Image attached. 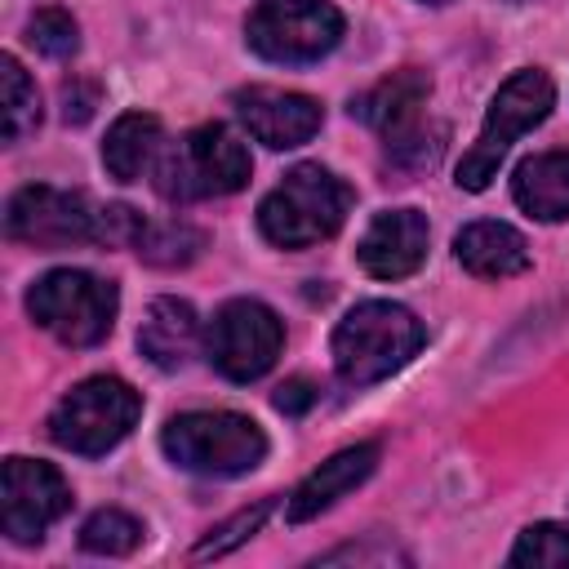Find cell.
Wrapping results in <instances>:
<instances>
[{
    "mask_svg": "<svg viewBox=\"0 0 569 569\" xmlns=\"http://www.w3.org/2000/svg\"><path fill=\"white\" fill-rule=\"evenodd\" d=\"M276 511V498H258L253 507H240L231 520H222V525H213L200 542H196V551H191V560H218V556H227V551H236V547H244L258 529H262V520Z\"/></svg>",
    "mask_w": 569,
    "mask_h": 569,
    "instance_id": "obj_23",
    "label": "cell"
},
{
    "mask_svg": "<svg viewBox=\"0 0 569 569\" xmlns=\"http://www.w3.org/2000/svg\"><path fill=\"white\" fill-rule=\"evenodd\" d=\"M440 151H445V129H440V124H431V129H422V124H418L413 133H405V138L387 142V164H391L396 173L413 178V173L431 169V164L440 160Z\"/></svg>",
    "mask_w": 569,
    "mask_h": 569,
    "instance_id": "obj_26",
    "label": "cell"
},
{
    "mask_svg": "<svg viewBox=\"0 0 569 569\" xmlns=\"http://www.w3.org/2000/svg\"><path fill=\"white\" fill-rule=\"evenodd\" d=\"M4 236L36 244V249H67V244H98L102 236V204L84 191H62L49 182H31L9 196L4 204Z\"/></svg>",
    "mask_w": 569,
    "mask_h": 569,
    "instance_id": "obj_9",
    "label": "cell"
},
{
    "mask_svg": "<svg viewBox=\"0 0 569 569\" xmlns=\"http://www.w3.org/2000/svg\"><path fill=\"white\" fill-rule=\"evenodd\" d=\"M373 467H378V445H373V440H360V445L338 449L333 458H325V462L289 493L284 516H289L293 525H302V520L329 511L342 493H351L356 485H365V480L373 476Z\"/></svg>",
    "mask_w": 569,
    "mask_h": 569,
    "instance_id": "obj_15",
    "label": "cell"
},
{
    "mask_svg": "<svg viewBox=\"0 0 569 569\" xmlns=\"http://www.w3.org/2000/svg\"><path fill=\"white\" fill-rule=\"evenodd\" d=\"M156 191L169 204H191V200H213V196H231L249 182L253 160L244 151V142L227 129V124H196L191 133H182L173 147L160 151L156 169Z\"/></svg>",
    "mask_w": 569,
    "mask_h": 569,
    "instance_id": "obj_3",
    "label": "cell"
},
{
    "mask_svg": "<svg viewBox=\"0 0 569 569\" xmlns=\"http://www.w3.org/2000/svg\"><path fill=\"white\" fill-rule=\"evenodd\" d=\"M196 347H200L196 307H191L187 298H156V302L147 307L142 325H138V351H142L156 369L173 373V369H182V365L196 356Z\"/></svg>",
    "mask_w": 569,
    "mask_h": 569,
    "instance_id": "obj_17",
    "label": "cell"
},
{
    "mask_svg": "<svg viewBox=\"0 0 569 569\" xmlns=\"http://www.w3.org/2000/svg\"><path fill=\"white\" fill-rule=\"evenodd\" d=\"M36 129H40V93L22 71V62L4 53L0 58V133L4 142H22Z\"/></svg>",
    "mask_w": 569,
    "mask_h": 569,
    "instance_id": "obj_20",
    "label": "cell"
},
{
    "mask_svg": "<svg viewBox=\"0 0 569 569\" xmlns=\"http://www.w3.org/2000/svg\"><path fill=\"white\" fill-rule=\"evenodd\" d=\"M27 44L40 58L62 62V58H71L80 49V27H76V18L67 9H36L27 18Z\"/></svg>",
    "mask_w": 569,
    "mask_h": 569,
    "instance_id": "obj_24",
    "label": "cell"
},
{
    "mask_svg": "<svg viewBox=\"0 0 569 569\" xmlns=\"http://www.w3.org/2000/svg\"><path fill=\"white\" fill-rule=\"evenodd\" d=\"M71 507V485L40 458H4L0 476V525L13 542H40L53 520Z\"/></svg>",
    "mask_w": 569,
    "mask_h": 569,
    "instance_id": "obj_11",
    "label": "cell"
},
{
    "mask_svg": "<svg viewBox=\"0 0 569 569\" xmlns=\"http://www.w3.org/2000/svg\"><path fill=\"white\" fill-rule=\"evenodd\" d=\"M556 107V84L542 67H520L516 76H507L480 120V133L476 142L462 151L458 160V187L462 191H485L493 178H498V164L502 156L511 151V142L520 133H529L533 124H542Z\"/></svg>",
    "mask_w": 569,
    "mask_h": 569,
    "instance_id": "obj_4",
    "label": "cell"
},
{
    "mask_svg": "<svg viewBox=\"0 0 569 569\" xmlns=\"http://www.w3.org/2000/svg\"><path fill=\"white\" fill-rule=\"evenodd\" d=\"M116 307H120L116 284L80 267L44 271L27 289L31 320L44 333H53L62 347H98L116 325Z\"/></svg>",
    "mask_w": 569,
    "mask_h": 569,
    "instance_id": "obj_6",
    "label": "cell"
},
{
    "mask_svg": "<svg viewBox=\"0 0 569 569\" xmlns=\"http://www.w3.org/2000/svg\"><path fill=\"white\" fill-rule=\"evenodd\" d=\"M62 120L67 124H84L89 116H93V107H98V89L93 84H80V80H71V84H62Z\"/></svg>",
    "mask_w": 569,
    "mask_h": 569,
    "instance_id": "obj_28",
    "label": "cell"
},
{
    "mask_svg": "<svg viewBox=\"0 0 569 569\" xmlns=\"http://www.w3.org/2000/svg\"><path fill=\"white\" fill-rule=\"evenodd\" d=\"M453 258L480 280H511L529 271V240L498 218H476L453 236Z\"/></svg>",
    "mask_w": 569,
    "mask_h": 569,
    "instance_id": "obj_16",
    "label": "cell"
},
{
    "mask_svg": "<svg viewBox=\"0 0 569 569\" xmlns=\"http://www.w3.org/2000/svg\"><path fill=\"white\" fill-rule=\"evenodd\" d=\"M351 187L325 164H293L258 204V231L276 249H307L329 236L351 213Z\"/></svg>",
    "mask_w": 569,
    "mask_h": 569,
    "instance_id": "obj_2",
    "label": "cell"
},
{
    "mask_svg": "<svg viewBox=\"0 0 569 569\" xmlns=\"http://www.w3.org/2000/svg\"><path fill=\"white\" fill-rule=\"evenodd\" d=\"M422 4H449V0H422Z\"/></svg>",
    "mask_w": 569,
    "mask_h": 569,
    "instance_id": "obj_29",
    "label": "cell"
},
{
    "mask_svg": "<svg viewBox=\"0 0 569 569\" xmlns=\"http://www.w3.org/2000/svg\"><path fill=\"white\" fill-rule=\"evenodd\" d=\"M427 240H431V227L418 209H409V204L405 209H382L365 227V236L356 244V262L373 280H405L422 267Z\"/></svg>",
    "mask_w": 569,
    "mask_h": 569,
    "instance_id": "obj_13",
    "label": "cell"
},
{
    "mask_svg": "<svg viewBox=\"0 0 569 569\" xmlns=\"http://www.w3.org/2000/svg\"><path fill=\"white\" fill-rule=\"evenodd\" d=\"M231 107L240 116V124L249 129V138H258L271 151H289L302 147L320 133L325 111L316 98L293 93V89H271V84H249L231 93Z\"/></svg>",
    "mask_w": 569,
    "mask_h": 569,
    "instance_id": "obj_12",
    "label": "cell"
},
{
    "mask_svg": "<svg viewBox=\"0 0 569 569\" xmlns=\"http://www.w3.org/2000/svg\"><path fill=\"white\" fill-rule=\"evenodd\" d=\"M342 13L333 0H258L244 18V44L284 67L320 62L342 40Z\"/></svg>",
    "mask_w": 569,
    "mask_h": 569,
    "instance_id": "obj_8",
    "label": "cell"
},
{
    "mask_svg": "<svg viewBox=\"0 0 569 569\" xmlns=\"http://www.w3.org/2000/svg\"><path fill=\"white\" fill-rule=\"evenodd\" d=\"M511 4H525V0H511Z\"/></svg>",
    "mask_w": 569,
    "mask_h": 569,
    "instance_id": "obj_30",
    "label": "cell"
},
{
    "mask_svg": "<svg viewBox=\"0 0 569 569\" xmlns=\"http://www.w3.org/2000/svg\"><path fill=\"white\" fill-rule=\"evenodd\" d=\"M511 565H569V525H556V520H538L529 525L511 556Z\"/></svg>",
    "mask_w": 569,
    "mask_h": 569,
    "instance_id": "obj_25",
    "label": "cell"
},
{
    "mask_svg": "<svg viewBox=\"0 0 569 569\" xmlns=\"http://www.w3.org/2000/svg\"><path fill=\"white\" fill-rule=\"evenodd\" d=\"M164 151V129L160 116L151 111H124L111 120L107 142H102V164L116 182H138L147 169H156Z\"/></svg>",
    "mask_w": 569,
    "mask_h": 569,
    "instance_id": "obj_19",
    "label": "cell"
},
{
    "mask_svg": "<svg viewBox=\"0 0 569 569\" xmlns=\"http://www.w3.org/2000/svg\"><path fill=\"white\" fill-rule=\"evenodd\" d=\"M142 413V396L124 382V378H111V373H98V378H84L76 382L49 413V440L67 453H80V458H102L107 449H116L133 422Z\"/></svg>",
    "mask_w": 569,
    "mask_h": 569,
    "instance_id": "obj_7",
    "label": "cell"
},
{
    "mask_svg": "<svg viewBox=\"0 0 569 569\" xmlns=\"http://www.w3.org/2000/svg\"><path fill=\"white\" fill-rule=\"evenodd\" d=\"M133 249L151 267H187V262L200 258L204 231L191 227V222H182V218H164V222H151L147 218V227H142V236H138Z\"/></svg>",
    "mask_w": 569,
    "mask_h": 569,
    "instance_id": "obj_21",
    "label": "cell"
},
{
    "mask_svg": "<svg viewBox=\"0 0 569 569\" xmlns=\"http://www.w3.org/2000/svg\"><path fill=\"white\" fill-rule=\"evenodd\" d=\"M516 204L538 222L569 218V151H538L516 164L511 173Z\"/></svg>",
    "mask_w": 569,
    "mask_h": 569,
    "instance_id": "obj_18",
    "label": "cell"
},
{
    "mask_svg": "<svg viewBox=\"0 0 569 569\" xmlns=\"http://www.w3.org/2000/svg\"><path fill=\"white\" fill-rule=\"evenodd\" d=\"M271 405H276L280 413H289V418H298V413H307V409L316 405V387H311L307 378H289V382L276 387Z\"/></svg>",
    "mask_w": 569,
    "mask_h": 569,
    "instance_id": "obj_27",
    "label": "cell"
},
{
    "mask_svg": "<svg viewBox=\"0 0 569 569\" xmlns=\"http://www.w3.org/2000/svg\"><path fill=\"white\" fill-rule=\"evenodd\" d=\"M431 98V76L418 67H400L351 98V116L373 129L382 142H396L422 124V107Z\"/></svg>",
    "mask_w": 569,
    "mask_h": 569,
    "instance_id": "obj_14",
    "label": "cell"
},
{
    "mask_svg": "<svg viewBox=\"0 0 569 569\" xmlns=\"http://www.w3.org/2000/svg\"><path fill=\"white\" fill-rule=\"evenodd\" d=\"M160 449L173 467L196 476H244L267 458V436L249 413L191 409L164 422Z\"/></svg>",
    "mask_w": 569,
    "mask_h": 569,
    "instance_id": "obj_5",
    "label": "cell"
},
{
    "mask_svg": "<svg viewBox=\"0 0 569 569\" xmlns=\"http://www.w3.org/2000/svg\"><path fill=\"white\" fill-rule=\"evenodd\" d=\"M280 347H284V325L258 298H231V302H222L213 311L209 329H204V356L231 382L262 378L276 365Z\"/></svg>",
    "mask_w": 569,
    "mask_h": 569,
    "instance_id": "obj_10",
    "label": "cell"
},
{
    "mask_svg": "<svg viewBox=\"0 0 569 569\" xmlns=\"http://www.w3.org/2000/svg\"><path fill=\"white\" fill-rule=\"evenodd\" d=\"M142 520L120 511V507H102L80 525V547L89 556H129L142 542Z\"/></svg>",
    "mask_w": 569,
    "mask_h": 569,
    "instance_id": "obj_22",
    "label": "cell"
},
{
    "mask_svg": "<svg viewBox=\"0 0 569 569\" xmlns=\"http://www.w3.org/2000/svg\"><path fill=\"white\" fill-rule=\"evenodd\" d=\"M422 342H427V329L409 307L369 298V302H356L338 320L329 351H333V369L342 382L369 387L405 369L422 351Z\"/></svg>",
    "mask_w": 569,
    "mask_h": 569,
    "instance_id": "obj_1",
    "label": "cell"
}]
</instances>
